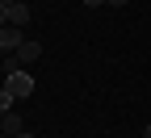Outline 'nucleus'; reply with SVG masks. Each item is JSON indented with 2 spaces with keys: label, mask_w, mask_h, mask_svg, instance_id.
<instances>
[{
  "label": "nucleus",
  "mask_w": 151,
  "mask_h": 138,
  "mask_svg": "<svg viewBox=\"0 0 151 138\" xmlns=\"http://www.w3.org/2000/svg\"><path fill=\"white\" fill-rule=\"evenodd\" d=\"M21 42H25V34L17 29V25H4V29H0V54H13Z\"/></svg>",
  "instance_id": "obj_2"
},
{
  "label": "nucleus",
  "mask_w": 151,
  "mask_h": 138,
  "mask_svg": "<svg viewBox=\"0 0 151 138\" xmlns=\"http://www.w3.org/2000/svg\"><path fill=\"white\" fill-rule=\"evenodd\" d=\"M13 54L21 59V67H29V63H38V59H42V42H34V38H25V42L17 46Z\"/></svg>",
  "instance_id": "obj_3"
},
{
  "label": "nucleus",
  "mask_w": 151,
  "mask_h": 138,
  "mask_svg": "<svg viewBox=\"0 0 151 138\" xmlns=\"http://www.w3.org/2000/svg\"><path fill=\"white\" fill-rule=\"evenodd\" d=\"M13 71H25V67H21L17 54H4V59H0V75H13Z\"/></svg>",
  "instance_id": "obj_6"
},
{
  "label": "nucleus",
  "mask_w": 151,
  "mask_h": 138,
  "mask_svg": "<svg viewBox=\"0 0 151 138\" xmlns=\"http://www.w3.org/2000/svg\"><path fill=\"white\" fill-rule=\"evenodd\" d=\"M109 4H130V0H109Z\"/></svg>",
  "instance_id": "obj_12"
},
{
  "label": "nucleus",
  "mask_w": 151,
  "mask_h": 138,
  "mask_svg": "<svg viewBox=\"0 0 151 138\" xmlns=\"http://www.w3.org/2000/svg\"><path fill=\"white\" fill-rule=\"evenodd\" d=\"M13 105H17V96L9 88H0V113H13Z\"/></svg>",
  "instance_id": "obj_7"
},
{
  "label": "nucleus",
  "mask_w": 151,
  "mask_h": 138,
  "mask_svg": "<svg viewBox=\"0 0 151 138\" xmlns=\"http://www.w3.org/2000/svg\"><path fill=\"white\" fill-rule=\"evenodd\" d=\"M84 4H88V9H101V4H109V0H84Z\"/></svg>",
  "instance_id": "obj_9"
},
{
  "label": "nucleus",
  "mask_w": 151,
  "mask_h": 138,
  "mask_svg": "<svg viewBox=\"0 0 151 138\" xmlns=\"http://www.w3.org/2000/svg\"><path fill=\"white\" fill-rule=\"evenodd\" d=\"M4 25H9V9L0 4V29H4Z\"/></svg>",
  "instance_id": "obj_8"
},
{
  "label": "nucleus",
  "mask_w": 151,
  "mask_h": 138,
  "mask_svg": "<svg viewBox=\"0 0 151 138\" xmlns=\"http://www.w3.org/2000/svg\"><path fill=\"white\" fill-rule=\"evenodd\" d=\"M143 138H151V126H147V130H143Z\"/></svg>",
  "instance_id": "obj_13"
},
{
  "label": "nucleus",
  "mask_w": 151,
  "mask_h": 138,
  "mask_svg": "<svg viewBox=\"0 0 151 138\" xmlns=\"http://www.w3.org/2000/svg\"><path fill=\"white\" fill-rule=\"evenodd\" d=\"M21 130H25V122L17 113H0V134H4V138H17Z\"/></svg>",
  "instance_id": "obj_4"
},
{
  "label": "nucleus",
  "mask_w": 151,
  "mask_h": 138,
  "mask_svg": "<svg viewBox=\"0 0 151 138\" xmlns=\"http://www.w3.org/2000/svg\"><path fill=\"white\" fill-rule=\"evenodd\" d=\"M17 138H34V134H29V130H21V134H17Z\"/></svg>",
  "instance_id": "obj_11"
},
{
  "label": "nucleus",
  "mask_w": 151,
  "mask_h": 138,
  "mask_svg": "<svg viewBox=\"0 0 151 138\" xmlns=\"http://www.w3.org/2000/svg\"><path fill=\"white\" fill-rule=\"evenodd\" d=\"M0 4H4V9H13V4H21V0H0Z\"/></svg>",
  "instance_id": "obj_10"
},
{
  "label": "nucleus",
  "mask_w": 151,
  "mask_h": 138,
  "mask_svg": "<svg viewBox=\"0 0 151 138\" xmlns=\"http://www.w3.org/2000/svg\"><path fill=\"white\" fill-rule=\"evenodd\" d=\"M25 21H29V4H13V9H9V25L25 29Z\"/></svg>",
  "instance_id": "obj_5"
},
{
  "label": "nucleus",
  "mask_w": 151,
  "mask_h": 138,
  "mask_svg": "<svg viewBox=\"0 0 151 138\" xmlns=\"http://www.w3.org/2000/svg\"><path fill=\"white\" fill-rule=\"evenodd\" d=\"M4 88L17 96V101H29L34 96V75L29 71H13V75H4Z\"/></svg>",
  "instance_id": "obj_1"
}]
</instances>
